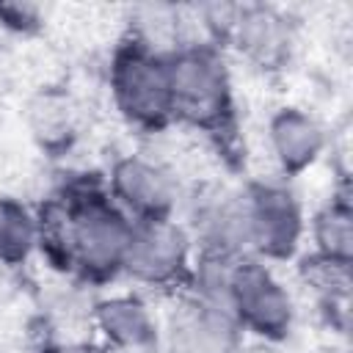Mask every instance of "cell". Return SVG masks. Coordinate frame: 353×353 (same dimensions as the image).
<instances>
[{"mask_svg":"<svg viewBox=\"0 0 353 353\" xmlns=\"http://www.w3.org/2000/svg\"><path fill=\"white\" fill-rule=\"evenodd\" d=\"M165 58L174 119L221 132L232 119V83L223 58L210 44H185Z\"/></svg>","mask_w":353,"mask_h":353,"instance_id":"cell-1","label":"cell"},{"mask_svg":"<svg viewBox=\"0 0 353 353\" xmlns=\"http://www.w3.org/2000/svg\"><path fill=\"white\" fill-rule=\"evenodd\" d=\"M52 237L63 243V254L69 262L102 279L124 270V256L132 237V218L116 201L88 193L66 210V221Z\"/></svg>","mask_w":353,"mask_h":353,"instance_id":"cell-2","label":"cell"},{"mask_svg":"<svg viewBox=\"0 0 353 353\" xmlns=\"http://www.w3.org/2000/svg\"><path fill=\"white\" fill-rule=\"evenodd\" d=\"M110 94L119 113L135 127L160 130L174 119L168 58L141 39L121 44L113 55Z\"/></svg>","mask_w":353,"mask_h":353,"instance_id":"cell-3","label":"cell"},{"mask_svg":"<svg viewBox=\"0 0 353 353\" xmlns=\"http://www.w3.org/2000/svg\"><path fill=\"white\" fill-rule=\"evenodd\" d=\"M223 306L237 323L256 336L279 339L292 325V303L281 281L259 262L237 259L229 268Z\"/></svg>","mask_w":353,"mask_h":353,"instance_id":"cell-4","label":"cell"},{"mask_svg":"<svg viewBox=\"0 0 353 353\" xmlns=\"http://www.w3.org/2000/svg\"><path fill=\"white\" fill-rule=\"evenodd\" d=\"M190 237L188 232L165 221H132V237L124 256V273L143 284H174L188 270Z\"/></svg>","mask_w":353,"mask_h":353,"instance_id":"cell-5","label":"cell"},{"mask_svg":"<svg viewBox=\"0 0 353 353\" xmlns=\"http://www.w3.org/2000/svg\"><path fill=\"white\" fill-rule=\"evenodd\" d=\"M251 251L268 259H287L303 234V215L295 196L279 185H254L245 190Z\"/></svg>","mask_w":353,"mask_h":353,"instance_id":"cell-6","label":"cell"},{"mask_svg":"<svg viewBox=\"0 0 353 353\" xmlns=\"http://www.w3.org/2000/svg\"><path fill=\"white\" fill-rule=\"evenodd\" d=\"M110 196L132 221H165L176 204V179L165 165L130 154L113 165Z\"/></svg>","mask_w":353,"mask_h":353,"instance_id":"cell-7","label":"cell"},{"mask_svg":"<svg viewBox=\"0 0 353 353\" xmlns=\"http://www.w3.org/2000/svg\"><path fill=\"white\" fill-rule=\"evenodd\" d=\"M237 323L212 301L185 306L171 325V353H234Z\"/></svg>","mask_w":353,"mask_h":353,"instance_id":"cell-8","label":"cell"},{"mask_svg":"<svg viewBox=\"0 0 353 353\" xmlns=\"http://www.w3.org/2000/svg\"><path fill=\"white\" fill-rule=\"evenodd\" d=\"M234 47L240 50V55H245L248 61L259 63V66H276L279 61H284L292 39H290V25L284 22L281 14H276L273 8H240L232 14L229 25H226Z\"/></svg>","mask_w":353,"mask_h":353,"instance_id":"cell-9","label":"cell"},{"mask_svg":"<svg viewBox=\"0 0 353 353\" xmlns=\"http://www.w3.org/2000/svg\"><path fill=\"white\" fill-rule=\"evenodd\" d=\"M268 141H270V152L284 174L306 171L320 157L323 143H325L320 124L295 108H284L270 119Z\"/></svg>","mask_w":353,"mask_h":353,"instance_id":"cell-10","label":"cell"},{"mask_svg":"<svg viewBox=\"0 0 353 353\" xmlns=\"http://www.w3.org/2000/svg\"><path fill=\"white\" fill-rule=\"evenodd\" d=\"M97 325L119 350H146L154 342V320L138 298L119 295L97 306Z\"/></svg>","mask_w":353,"mask_h":353,"instance_id":"cell-11","label":"cell"},{"mask_svg":"<svg viewBox=\"0 0 353 353\" xmlns=\"http://www.w3.org/2000/svg\"><path fill=\"white\" fill-rule=\"evenodd\" d=\"M41 237L36 218L17 201L0 199V262L19 265L30 256Z\"/></svg>","mask_w":353,"mask_h":353,"instance_id":"cell-12","label":"cell"},{"mask_svg":"<svg viewBox=\"0 0 353 353\" xmlns=\"http://www.w3.org/2000/svg\"><path fill=\"white\" fill-rule=\"evenodd\" d=\"M312 237L325 265L345 268L350 259V210L345 201H331L314 215Z\"/></svg>","mask_w":353,"mask_h":353,"instance_id":"cell-13","label":"cell"},{"mask_svg":"<svg viewBox=\"0 0 353 353\" xmlns=\"http://www.w3.org/2000/svg\"><path fill=\"white\" fill-rule=\"evenodd\" d=\"M50 353H102V350L88 347V345H61V347H55V350H50Z\"/></svg>","mask_w":353,"mask_h":353,"instance_id":"cell-14","label":"cell"}]
</instances>
